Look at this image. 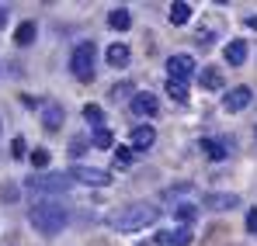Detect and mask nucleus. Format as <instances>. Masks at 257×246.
Wrapping results in <instances>:
<instances>
[{"instance_id": "obj_4", "label": "nucleus", "mask_w": 257, "mask_h": 246, "mask_svg": "<svg viewBox=\"0 0 257 246\" xmlns=\"http://www.w3.org/2000/svg\"><path fill=\"white\" fill-rule=\"evenodd\" d=\"M70 177L66 173H42V177H28L25 180V187L32 191V194H66L70 191Z\"/></svg>"}, {"instance_id": "obj_10", "label": "nucleus", "mask_w": 257, "mask_h": 246, "mask_svg": "<svg viewBox=\"0 0 257 246\" xmlns=\"http://www.w3.org/2000/svg\"><path fill=\"white\" fill-rule=\"evenodd\" d=\"M132 111H136L139 118H153V115L160 111L157 94H136V97H132Z\"/></svg>"}, {"instance_id": "obj_12", "label": "nucleus", "mask_w": 257, "mask_h": 246, "mask_svg": "<svg viewBox=\"0 0 257 246\" xmlns=\"http://www.w3.org/2000/svg\"><path fill=\"white\" fill-rule=\"evenodd\" d=\"M222 59H226V66H243V63H247V42L233 39L222 49Z\"/></svg>"}, {"instance_id": "obj_3", "label": "nucleus", "mask_w": 257, "mask_h": 246, "mask_svg": "<svg viewBox=\"0 0 257 246\" xmlns=\"http://www.w3.org/2000/svg\"><path fill=\"white\" fill-rule=\"evenodd\" d=\"M94 63H97V45L94 42H80L73 49V56H70V73L84 83L94 80Z\"/></svg>"}, {"instance_id": "obj_27", "label": "nucleus", "mask_w": 257, "mask_h": 246, "mask_svg": "<svg viewBox=\"0 0 257 246\" xmlns=\"http://www.w3.org/2000/svg\"><path fill=\"white\" fill-rule=\"evenodd\" d=\"M84 149H87V139H73V142H70V153H73V156H80Z\"/></svg>"}, {"instance_id": "obj_23", "label": "nucleus", "mask_w": 257, "mask_h": 246, "mask_svg": "<svg viewBox=\"0 0 257 246\" xmlns=\"http://www.w3.org/2000/svg\"><path fill=\"white\" fill-rule=\"evenodd\" d=\"M90 142H94L97 149H111V146H115V135H111L108 128H94V139H90Z\"/></svg>"}, {"instance_id": "obj_15", "label": "nucleus", "mask_w": 257, "mask_h": 246, "mask_svg": "<svg viewBox=\"0 0 257 246\" xmlns=\"http://www.w3.org/2000/svg\"><path fill=\"white\" fill-rule=\"evenodd\" d=\"M191 4H184V0H177V4H171V11H167V21L171 25H188L191 21Z\"/></svg>"}, {"instance_id": "obj_20", "label": "nucleus", "mask_w": 257, "mask_h": 246, "mask_svg": "<svg viewBox=\"0 0 257 246\" xmlns=\"http://www.w3.org/2000/svg\"><path fill=\"white\" fill-rule=\"evenodd\" d=\"M174 215H177V222H181V225H191V222L198 218V208L184 201V205H177V208H174Z\"/></svg>"}, {"instance_id": "obj_9", "label": "nucleus", "mask_w": 257, "mask_h": 246, "mask_svg": "<svg viewBox=\"0 0 257 246\" xmlns=\"http://www.w3.org/2000/svg\"><path fill=\"white\" fill-rule=\"evenodd\" d=\"M157 243H164V246H191L195 243V232H191L188 225H177V229H171V232H157Z\"/></svg>"}, {"instance_id": "obj_2", "label": "nucleus", "mask_w": 257, "mask_h": 246, "mask_svg": "<svg viewBox=\"0 0 257 246\" xmlns=\"http://www.w3.org/2000/svg\"><path fill=\"white\" fill-rule=\"evenodd\" d=\"M28 218H32V225H35L42 236H56V232H63V225L70 222V211H66V205H59L56 198H45L39 205H32Z\"/></svg>"}, {"instance_id": "obj_14", "label": "nucleus", "mask_w": 257, "mask_h": 246, "mask_svg": "<svg viewBox=\"0 0 257 246\" xmlns=\"http://www.w3.org/2000/svg\"><path fill=\"white\" fill-rule=\"evenodd\" d=\"M42 125L49 128V132H56V128L63 125V108H59L56 101H49V104H42Z\"/></svg>"}, {"instance_id": "obj_6", "label": "nucleus", "mask_w": 257, "mask_h": 246, "mask_svg": "<svg viewBox=\"0 0 257 246\" xmlns=\"http://www.w3.org/2000/svg\"><path fill=\"white\" fill-rule=\"evenodd\" d=\"M188 77H195V59L188 56V52H174L171 59H167V80H188Z\"/></svg>"}, {"instance_id": "obj_1", "label": "nucleus", "mask_w": 257, "mask_h": 246, "mask_svg": "<svg viewBox=\"0 0 257 246\" xmlns=\"http://www.w3.org/2000/svg\"><path fill=\"white\" fill-rule=\"evenodd\" d=\"M157 218H160V208L157 205L136 201V205H125V208H118V211H111V215H108V225H111L115 232H139V229L153 225Z\"/></svg>"}, {"instance_id": "obj_26", "label": "nucleus", "mask_w": 257, "mask_h": 246, "mask_svg": "<svg viewBox=\"0 0 257 246\" xmlns=\"http://www.w3.org/2000/svg\"><path fill=\"white\" fill-rule=\"evenodd\" d=\"M32 166H39V170L49 166V149H35V153H32Z\"/></svg>"}, {"instance_id": "obj_25", "label": "nucleus", "mask_w": 257, "mask_h": 246, "mask_svg": "<svg viewBox=\"0 0 257 246\" xmlns=\"http://www.w3.org/2000/svg\"><path fill=\"white\" fill-rule=\"evenodd\" d=\"M115 160H118L122 166H128L132 163V146H118V149H115Z\"/></svg>"}, {"instance_id": "obj_24", "label": "nucleus", "mask_w": 257, "mask_h": 246, "mask_svg": "<svg viewBox=\"0 0 257 246\" xmlns=\"http://www.w3.org/2000/svg\"><path fill=\"white\" fill-rule=\"evenodd\" d=\"M25 153H28V146H25V139H21V135H18V139H14V142H11V156H14V160H21V156H25Z\"/></svg>"}, {"instance_id": "obj_31", "label": "nucleus", "mask_w": 257, "mask_h": 246, "mask_svg": "<svg viewBox=\"0 0 257 246\" xmlns=\"http://www.w3.org/2000/svg\"><path fill=\"white\" fill-rule=\"evenodd\" d=\"M7 25V7H0V28Z\"/></svg>"}, {"instance_id": "obj_32", "label": "nucleus", "mask_w": 257, "mask_h": 246, "mask_svg": "<svg viewBox=\"0 0 257 246\" xmlns=\"http://www.w3.org/2000/svg\"><path fill=\"white\" fill-rule=\"evenodd\" d=\"M247 25H250V28H257V18H247Z\"/></svg>"}, {"instance_id": "obj_16", "label": "nucleus", "mask_w": 257, "mask_h": 246, "mask_svg": "<svg viewBox=\"0 0 257 246\" xmlns=\"http://www.w3.org/2000/svg\"><path fill=\"white\" fill-rule=\"evenodd\" d=\"M108 66H128V59H132V52H128V45L122 42H115V45H108Z\"/></svg>"}, {"instance_id": "obj_19", "label": "nucleus", "mask_w": 257, "mask_h": 246, "mask_svg": "<svg viewBox=\"0 0 257 246\" xmlns=\"http://www.w3.org/2000/svg\"><path fill=\"white\" fill-rule=\"evenodd\" d=\"M198 80H202V87H209V90H222V73L215 66H202Z\"/></svg>"}, {"instance_id": "obj_13", "label": "nucleus", "mask_w": 257, "mask_h": 246, "mask_svg": "<svg viewBox=\"0 0 257 246\" xmlns=\"http://www.w3.org/2000/svg\"><path fill=\"white\" fill-rule=\"evenodd\" d=\"M128 142H132V149H150V146L157 142V128H153V125H136Z\"/></svg>"}, {"instance_id": "obj_7", "label": "nucleus", "mask_w": 257, "mask_h": 246, "mask_svg": "<svg viewBox=\"0 0 257 246\" xmlns=\"http://www.w3.org/2000/svg\"><path fill=\"white\" fill-rule=\"evenodd\" d=\"M250 101H254V90L240 83V87H233V90H229V94L222 97V108H226V111H243V108H247Z\"/></svg>"}, {"instance_id": "obj_18", "label": "nucleus", "mask_w": 257, "mask_h": 246, "mask_svg": "<svg viewBox=\"0 0 257 246\" xmlns=\"http://www.w3.org/2000/svg\"><path fill=\"white\" fill-rule=\"evenodd\" d=\"M108 25H111L115 32H125V28H132V14H128L125 7H115V11L108 14Z\"/></svg>"}, {"instance_id": "obj_8", "label": "nucleus", "mask_w": 257, "mask_h": 246, "mask_svg": "<svg viewBox=\"0 0 257 246\" xmlns=\"http://www.w3.org/2000/svg\"><path fill=\"white\" fill-rule=\"evenodd\" d=\"M198 149L209 156V160H226L233 153V139H202Z\"/></svg>"}, {"instance_id": "obj_33", "label": "nucleus", "mask_w": 257, "mask_h": 246, "mask_svg": "<svg viewBox=\"0 0 257 246\" xmlns=\"http://www.w3.org/2000/svg\"><path fill=\"white\" fill-rule=\"evenodd\" d=\"M254 135H257V128H254Z\"/></svg>"}, {"instance_id": "obj_17", "label": "nucleus", "mask_w": 257, "mask_h": 246, "mask_svg": "<svg viewBox=\"0 0 257 246\" xmlns=\"http://www.w3.org/2000/svg\"><path fill=\"white\" fill-rule=\"evenodd\" d=\"M35 35H39V25H35V21H21L18 32H14V42H18V45H32Z\"/></svg>"}, {"instance_id": "obj_22", "label": "nucleus", "mask_w": 257, "mask_h": 246, "mask_svg": "<svg viewBox=\"0 0 257 246\" xmlns=\"http://www.w3.org/2000/svg\"><path fill=\"white\" fill-rule=\"evenodd\" d=\"M167 94H171V101L184 104V101H188V83H181V80H167Z\"/></svg>"}, {"instance_id": "obj_29", "label": "nucleus", "mask_w": 257, "mask_h": 246, "mask_svg": "<svg viewBox=\"0 0 257 246\" xmlns=\"http://www.w3.org/2000/svg\"><path fill=\"white\" fill-rule=\"evenodd\" d=\"M125 94H128V83H118V87L111 90V97H115V101H118V97H125Z\"/></svg>"}, {"instance_id": "obj_11", "label": "nucleus", "mask_w": 257, "mask_h": 246, "mask_svg": "<svg viewBox=\"0 0 257 246\" xmlns=\"http://www.w3.org/2000/svg\"><path fill=\"white\" fill-rule=\"evenodd\" d=\"M236 205H240L236 194H226V191H212V194H205V208H212V211H233Z\"/></svg>"}, {"instance_id": "obj_5", "label": "nucleus", "mask_w": 257, "mask_h": 246, "mask_svg": "<svg viewBox=\"0 0 257 246\" xmlns=\"http://www.w3.org/2000/svg\"><path fill=\"white\" fill-rule=\"evenodd\" d=\"M66 177H70V180H80V184H90V187H108V184H111V173H108V170L84 166V163H73Z\"/></svg>"}, {"instance_id": "obj_21", "label": "nucleus", "mask_w": 257, "mask_h": 246, "mask_svg": "<svg viewBox=\"0 0 257 246\" xmlns=\"http://www.w3.org/2000/svg\"><path fill=\"white\" fill-rule=\"evenodd\" d=\"M84 118L94 128H104V111H101V104H84Z\"/></svg>"}, {"instance_id": "obj_28", "label": "nucleus", "mask_w": 257, "mask_h": 246, "mask_svg": "<svg viewBox=\"0 0 257 246\" xmlns=\"http://www.w3.org/2000/svg\"><path fill=\"white\" fill-rule=\"evenodd\" d=\"M247 229L257 236V208H250V211H247Z\"/></svg>"}, {"instance_id": "obj_30", "label": "nucleus", "mask_w": 257, "mask_h": 246, "mask_svg": "<svg viewBox=\"0 0 257 246\" xmlns=\"http://www.w3.org/2000/svg\"><path fill=\"white\" fill-rule=\"evenodd\" d=\"M212 39H215L212 32H202V35H198V42H202V45H212Z\"/></svg>"}]
</instances>
